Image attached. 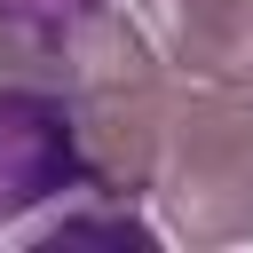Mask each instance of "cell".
<instances>
[{
	"label": "cell",
	"mask_w": 253,
	"mask_h": 253,
	"mask_svg": "<svg viewBox=\"0 0 253 253\" xmlns=\"http://www.w3.org/2000/svg\"><path fill=\"white\" fill-rule=\"evenodd\" d=\"M166 55L119 16L95 8L71 32V71H63V111L79 134V166L87 190L103 198H150V166H158V134H166Z\"/></svg>",
	"instance_id": "cell-1"
},
{
	"label": "cell",
	"mask_w": 253,
	"mask_h": 253,
	"mask_svg": "<svg viewBox=\"0 0 253 253\" xmlns=\"http://www.w3.org/2000/svg\"><path fill=\"white\" fill-rule=\"evenodd\" d=\"M150 198L166 206L174 237L190 245H237L253 237V103L245 87H190L166 103Z\"/></svg>",
	"instance_id": "cell-2"
},
{
	"label": "cell",
	"mask_w": 253,
	"mask_h": 253,
	"mask_svg": "<svg viewBox=\"0 0 253 253\" xmlns=\"http://www.w3.org/2000/svg\"><path fill=\"white\" fill-rule=\"evenodd\" d=\"M79 182H87V166H79V134H71L63 95L0 79V229H16L32 206H47Z\"/></svg>",
	"instance_id": "cell-3"
},
{
	"label": "cell",
	"mask_w": 253,
	"mask_h": 253,
	"mask_svg": "<svg viewBox=\"0 0 253 253\" xmlns=\"http://www.w3.org/2000/svg\"><path fill=\"white\" fill-rule=\"evenodd\" d=\"M142 16L174 71L253 95V0H142Z\"/></svg>",
	"instance_id": "cell-4"
}]
</instances>
